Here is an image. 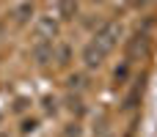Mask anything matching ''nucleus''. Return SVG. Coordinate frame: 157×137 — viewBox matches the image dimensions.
I'll return each instance as SVG.
<instances>
[{"instance_id":"nucleus-1","label":"nucleus","mask_w":157,"mask_h":137,"mask_svg":"<svg viewBox=\"0 0 157 137\" xmlns=\"http://www.w3.org/2000/svg\"><path fill=\"white\" fill-rule=\"evenodd\" d=\"M119 38H121V25H119V22H105V25L97 30V36H94V41H99L108 52L119 44Z\"/></svg>"},{"instance_id":"nucleus-2","label":"nucleus","mask_w":157,"mask_h":137,"mask_svg":"<svg viewBox=\"0 0 157 137\" xmlns=\"http://www.w3.org/2000/svg\"><path fill=\"white\" fill-rule=\"evenodd\" d=\"M108 55H110V52H108L99 41L91 38V41L86 44V49H83V63H86L88 69H97V66H102V60H105Z\"/></svg>"},{"instance_id":"nucleus-3","label":"nucleus","mask_w":157,"mask_h":137,"mask_svg":"<svg viewBox=\"0 0 157 137\" xmlns=\"http://www.w3.org/2000/svg\"><path fill=\"white\" fill-rule=\"evenodd\" d=\"M58 33V25L50 19V16H44V19H39V36L41 38H52Z\"/></svg>"},{"instance_id":"nucleus-4","label":"nucleus","mask_w":157,"mask_h":137,"mask_svg":"<svg viewBox=\"0 0 157 137\" xmlns=\"http://www.w3.org/2000/svg\"><path fill=\"white\" fill-rule=\"evenodd\" d=\"M50 52H52V44H41V47H36V58H39V63H47Z\"/></svg>"},{"instance_id":"nucleus-5","label":"nucleus","mask_w":157,"mask_h":137,"mask_svg":"<svg viewBox=\"0 0 157 137\" xmlns=\"http://www.w3.org/2000/svg\"><path fill=\"white\" fill-rule=\"evenodd\" d=\"M30 11H33V8H30V5H28V3H22V5H19V8H17V11H14V16H17V22H25V19H28V14H30Z\"/></svg>"},{"instance_id":"nucleus-6","label":"nucleus","mask_w":157,"mask_h":137,"mask_svg":"<svg viewBox=\"0 0 157 137\" xmlns=\"http://www.w3.org/2000/svg\"><path fill=\"white\" fill-rule=\"evenodd\" d=\"M61 14L69 19V16H75V5H72V0H61Z\"/></svg>"},{"instance_id":"nucleus-7","label":"nucleus","mask_w":157,"mask_h":137,"mask_svg":"<svg viewBox=\"0 0 157 137\" xmlns=\"http://www.w3.org/2000/svg\"><path fill=\"white\" fill-rule=\"evenodd\" d=\"M138 3H146V0H138Z\"/></svg>"},{"instance_id":"nucleus-8","label":"nucleus","mask_w":157,"mask_h":137,"mask_svg":"<svg viewBox=\"0 0 157 137\" xmlns=\"http://www.w3.org/2000/svg\"><path fill=\"white\" fill-rule=\"evenodd\" d=\"M94 3H102V0H94Z\"/></svg>"}]
</instances>
